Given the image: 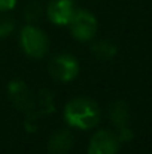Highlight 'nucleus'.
Segmentation results:
<instances>
[{"label": "nucleus", "mask_w": 152, "mask_h": 154, "mask_svg": "<svg viewBox=\"0 0 152 154\" xmlns=\"http://www.w3.org/2000/svg\"><path fill=\"white\" fill-rule=\"evenodd\" d=\"M119 144L121 142L115 132L101 129L93 135L88 144V154H118Z\"/></svg>", "instance_id": "39448f33"}, {"label": "nucleus", "mask_w": 152, "mask_h": 154, "mask_svg": "<svg viewBox=\"0 0 152 154\" xmlns=\"http://www.w3.org/2000/svg\"><path fill=\"white\" fill-rule=\"evenodd\" d=\"M15 30V23L6 15H0V38H7Z\"/></svg>", "instance_id": "9b49d317"}, {"label": "nucleus", "mask_w": 152, "mask_h": 154, "mask_svg": "<svg viewBox=\"0 0 152 154\" xmlns=\"http://www.w3.org/2000/svg\"><path fill=\"white\" fill-rule=\"evenodd\" d=\"M73 145V136L70 130L60 129L54 132L48 142V150L51 154H67Z\"/></svg>", "instance_id": "0eeeda50"}, {"label": "nucleus", "mask_w": 152, "mask_h": 154, "mask_svg": "<svg viewBox=\"0 0 152 154\" xmlns=\"http://www.w3.org/2000/svg\"><path fill=\"white\" fill-rule=\"evenodd\" d=\"M16 5V0H0V12L12 11Z\"/></svg>", "instance_id": "4468645a"}, {"label": "nucleus", "mask_w": 152, "mask_h": 154, "mask_svg": "<svg viewBox=\"0 0 152 154\" xmlns=\"http://www.w3.org/2000/svg\"><path fill=\"white\" fill-rule=\"evenodd\" d=\"M109 117H110V121L118 129L128 126V123H130V109H128V105L124 102V100L113 102V105L109 109Z\"/></svg>", "instance_id": "1a4fd4ad"}, {"label": "nucleus", "mask_w": 152, "mask_h": 154, "mask_svg": "<svg viewBox=\"0 0 152 154\" xmlns=\"http://www.w3.org/2000/svg\"><path fill=\"white\" fill-rule=\"evenodd\" d=\"M101 118V111L99 105L90 97H76L66 105L64 120L67 126L88 130L99 124Z\"/></svg>", "instance_id": "f257e3e1"}, {"label": "nucleus", "mask_w": 152, "mask_h": 154, "mask_svg": "<svg viewBox=\"0 0 152 154\" xmlns=\"http://www.w3.org/2000/svg\"><path fill=\"white\" fill-rule=\"evenodd\" d=\"M75 39L81 42H88L96 36L97 32V20L96 17L85 9H76L72 15L70 23L67 24Z\"/></svg>", "instance_id": "7ed1b4c3"}, {"label": "nucleus", "mask_w": 152, "mask_h": 154, "mask_svg": "<svg viewBox=\"0 0 152 154\" xmlns=\"http://www.w3.org/2000/svg\"><path fill=\"white\" fill-rule=\"evenodd\" d=\"M118 130H119V132H118L116 135H118L119 142H128V141H131V139H133V130H131L128 126L121 127V129H118Z\"/></svg>", "instance_id": "f8f14e48"}, {"label": "nucleus", "mask_w": 152, "mask_h": 154, "mask_svg": "<svg viewBox=\"0 0 152 154\" xmlns=\"http://www.w3.org/2000/svg\"><path fill=\"white\" fill-rule=\"evenodd\" d=\"M75 11L73 0H51L46 8L48 18L55 26H67Z\"/></svg>", "instance_id": "423d86ee"}, {"label": "nucleus", "mask_w": 152, "mask_h": 154, "mask_svg": "<svg viewBox=\"0 0 152 154\" xmlns=\"http://www.w3.org/2000/svg\"><path fill=\"white\" fill-rule=\"evenodd\" d=\"M91 51L100 60H109L116 54V47L110 41H99V42L93 44Z\"/></svg>", "instance_id": "9d476101"}, {"label": "nucleus", "mask_w": 152, "mask_h": 154, "mask_svg": "<svg viewBox=\"0 0 152 154\" xmlns=\"http://www.w3.org/2000/svg\"><path fill=\"white\" fill-rule=\"evenodd\" d=\"M49 75L60 81V82H69L73 81L79 73V63L72 54H57L52 57L48 64Z\"/></svg>", "instance_id": "20e7f679"}, {"label": "nucleus", "mask_w": 152, "mask_h": 154, "mask_svg": "<svg viewBox=\"0 0 152 154\" xmlns=\"http://www.w3.org/2000/svg\"><path fill=\"white\" fill-rule=\"evenodd\" d=\"M25 17H27L28 21H36L40 17V8H39V5H30L27 8Z\"/></svg>", "instance_id": "ddd939ff"}, {"label": "nucleus", "mask_w": 152, "mask_h": 154, "mask_svg": "<svg viewBox=\"0 0 152 154\" xmlns=\"http://www.w3.org/2000/svg\"><path fill=\"white\" fill-rule=\"evenodd\" d=\"M9 90V97L10 100L15 103V106L21 108V109H27L30 108L31 103V93L27 88V85L21 81H12L7 87Z\"/></svg>", "instance_id": "6e6552de"}, {"label": "nucleus", "mask_w": 152, "mask_h": 154, "mask_svg": "<svg viewBox=\"0 0 152 154\" xmlns=\"http://www.w3.org/2000/svg\"><path fill=\"white\" fill-rule=\"evenodd\" d=\"M19 44L22 51L31 58H42L46 55L49 42L46 35L36 26L27 24L19 32Z\"/></svg>", "instance_id": "f03ea898"}]
</instances>
